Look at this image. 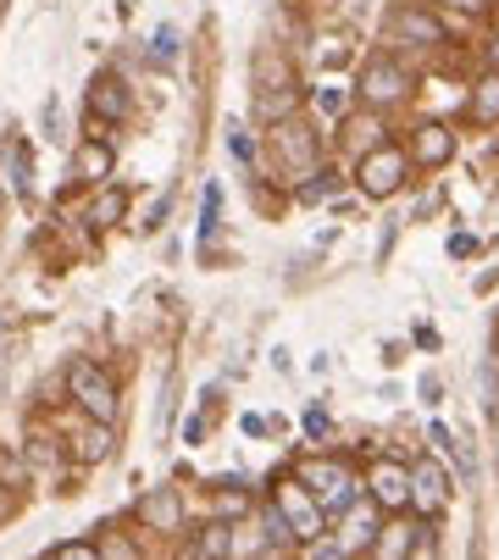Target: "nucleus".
I'll return each instance as SVG.
<instances>
[{
	"label": "nucleus",
	"mask_w": 499,
	"mask_h": 560,
	"mask_svg": "<svg viewBox=\"0 0 499 560\" xmlns=\"http://www.w3.org/2000/svg\"><path fill=\"white\" fill-rule=\"evenodd\" d=\"M67 394L78 399V411L90 422H112L117 417V388H112V377L95 361H72L67 366Z\"/></svg>",
	"instance_id": "nucleus-1"
},
{
	"label": "nucleus",
	"mask_w": 499,
	"mask_h": 560,
	"mask_svg": "<svg viewBox=\"0 0 499 560\" xmlns=\"http://www.w3.org/2000/svg\"><path fill=\"white\" fill-rule=\"evenodd\" d=\"M272 511L289 522L294 544H322V533H327V516H322V505L305 494V483H300V477H283V483H278V500H272Z\"/></svg>",
	"instance_id": "nucleus-2"
},
{
	"label": "nucleus",
	"mask_w": 499,
	"mask_h": 560,
	"mask_svg": "<svg viewBox=\"0 0 499 560\" xmlns=\"http://www.w3.org/2000/svg\"><path fill=\"white\" fill-rule=\"evenodd\" d=\"M300 483H305V494L322 505V516L327 511H345L350 505V494H356V471L345 466V460H305L300 466Z\"/></svg>",
	"instance_id": "nucleus-3"
},
{
	"label": "nucleus",
	"mask_w": 499,
	"mask_h": 560,
	"mask_svg": "<svg viewBox=\"0 0 499 560\" xmlns=\"http://www.w3.org/2000/svg\"><path fill=\"white\" fill-rule=\"evenodd\" d=\"M399 184H405V150L399 144H378V150L361 155V195L388 200Z\"/></svg>",
	"instance_id": "nucleus-4"
},
{
	"label": "nucleus",
	"mask_w": 499,
	"mask_h": 560,
	"mask_svg": "<svg viewBox=\"0 0 499 560\" xmlns=\"http://www.w3.org/2000/svg\"><path fill=\"white\" fill-rule=\"evenodd\" d=\"M410 95V72L394 61V56H372L367 72H361V101L367 106H394Z\"/></svg>",
	"instance_id": "nucleus-5"
},
{
	"label": "nucleus",
	"mask_w": 499,
	"mask_h": 560,
	"mask_svg": "<svg viewBox=\"0 0 499 560\" xmlns=\"http://www.w3.org/2000/svg\"><path fill=\"white\" fill-rule=\"evenodd\" d=\"M405 477H410V500L405 505H416V516H439L450 505V471L439 460H416Z\"/></svg>",
	"instance_id": "nucleus-6"
},
{
	"label": "nucleus",
	"mask_w": 499,
	"mask_h": 560,
	"mask_svg": "<svg viewBox=\"0 0 499 560\" xmlns=\"http://www.w3.org/2000/svg\"><path fill=\"white\" fill-rule=\"evenodd\" d=\"M367 489H372V505H378V511H405L410 477H405V466H399L394 455H378V460L367 466Z\"/></svg>",
	"instance_id": "nucleus-7"
},
{
	"label": "nucleus",
	"mask_w": 499,
	"mask_h": 560,
	"mask_svg": "<svg viewBox=\"0 0 499 560\" xmlns=\"http://www.w3.org/2000/svg\"><path fill=\"white\" fill-rule=\"evenodd\" d=\"M410 155H416L422 167H444L450 155H455V133L439 128V122H422V128L410 133Z\"/></svg>",
	"instance_id": "nucleus-8"
},
{
	"label": "nucleus",
	"mask_w": 499,
	"mask_h": 560,
	"mask_svg": "<svg viewBox=\"0 0 499 560\" xmlns=\"http://www.w3.org/2000/svg\"><path fill=\"white\" fill-rule=\"evenodd\" d=\"M90 112L106 117V122H123L128 117V90H123L117 72H101L95 84H90Z\"/></svg>",
	"instance_id": "nucleus-9"
},
{
	"label": "nucleus",
	"mask_w": 499,
	"mask_h": 560,
	"mask_svg": "<svg viewBox=\"0 0 499 560\" xmlns=\"http://www.w3.org/2000/svg\"><path fill=\"white\" fill-rule=\"evenodd\" d=\"M139 516H144L155 533H173V527L184 522V500H178V489H155V494L139 505Z\"/></svg>",
	"instance_id": "nucleus-10"
},
{
	"label": "nucleus",
	"mask_w": 499,
	"mask_h": 560,
	"mask_svg": "<svg viewBox=\"0 0 499 560\" xmlns=\"http://www.w3.org/2000/svg\"><path fill=\"white\" fill-rule=\"evenodd\" d=\"M394 28H399L410 45H428V50H433V45H444V23H439L433 12H416V7H405V12L394 18Z\"/></svg>",
	"instance_id": "nucleus-11"
},
{
	"label": "nucleus",
	"mask_w": 499,
	"mask_h": 560,
	"mask_svg": "<svg viewBox=\"0 0 499 560\" xmlns=\"http://www.w3.org/2000/svg\"><path fill=\"white\" fill-rule=\"evenodd\" d=\"M106 173H112V144H101V139L78 144V155H72V178H78V184H101Z\"/></svg>",
	"instance_id": "nucleus-12"
},
{
	"label": "nucleus",
	"mask_w": 499,
	"mask_h": 560,
	"mask_svg": "<svg viewBox=\"0 0 499 560\" xmlns=\"http://www.w3.org/2000/svg\"><path fill=\"white\" fill-rule=\"evenodd\" d=\"M372 549H378V560H410V549H416V527L405 522H388V527H378V538H372Z\"/></svg>",
	"instance_id": "nucleus-13"
},
{
	"label": "nucleus",
	"mask_w": 499,
	"mask_h": 560,
	"mask_svg": "<svg viewBox=\"0 0 499 560\" xmlns=\"http://www.w3.org/2000/svg\"><path fill=\"white\" fill-rule=\"evenodd\" d=\"M228 555H233V533H228L222 522L200 527V538H195V560H228Z\"/></svg>",
	"instance_id": "nucleus-14"
},
{
	"label": "nucleus",
	"mask_w": 499,
	"mask_h": 560,
	"mask_svg": "<svg viewBox=\"0 0 499 560\" xmlns=\"http://www.w3.org/2000/svg\"><path fill=\"white\" fill-rule=\"evenodd\" d=\"M278 150L289 155V162H305V155L316 150V133L300 128V122H283V128H278Z\"/></svg>",
	"instance_id": "nucleus-15"
},
{
	"label": "nucleus",
	"mask_w": 499,
	"mask_h": 560,
	"mask_svg": "<svg viewBox=\"0 0 499 560\" xmlns=\"http://www.w3.org/2000/svg\"><path fill=\"white\" fill-rule=\"evenodd\" d=\"M123 211H128V195L123 189H101L95 206H90V222L95 228H112V222H123Z\"/></svg>",
	"instance_id": "nucleus-16"
},
{
	"label": "nucleus",
	"mask_w": 499,
	"mask_h": 560,
	"mask_svg": "<svg viewBox=\"0 0 499 560\" xmlns=\"http://www.w3.org/2000/svg\"><path fill=\"white\" fill-rule=\"evenodd\" d=\"M378 527H383V511L367 500V505L350 516V544H345V549H361V544H372V538H378Z\"/></svg>",
	"instance_id": "nucleus-17"
},
{
	"label": "nucleus",
	"mask_w": 499,
	"mask_h": 560,
	"mask_svg": "<svg viewBox=\"0 0 499 560\" xmlns=\"http://www.w3.org/2000/svg\"><path fill=\"white\" fill-rule=\"evenodd\" d=\"M472 117H477V122H494V117H499V72H488L483 84H477V95H472Z\"/></svg>",
	"instance_id": "nucleus-18"
},
{
	"label": "nucleus",
	"mask_w": 499,
	"mask_h": 560,
	"mask_svg": "<svg viewBox=\"0 0 499 560\" xmlns=\"http://www.w3.org/2000/svg\"><path fill=\"white\" fill-rule=\"evenodd\" d=\"M101 455H112V428L106 422L83 428V439H78V460H101Z\"/></svg>",
	"instance_id": "nucleus-19"
},
{
	"label": "nucleus",
	"mask_w": 499,
	"mask_h": 560,
	"mask_svg": "<svg viewBox=\"0 0 499 560\" xmlns=\"http://www.w3.org/2000/svg\"><path fill=\"white\" fill-rule=\"evenodd\" d=\"M50 560H101V549H95L90 538H72V544H56Z\"/></svg>",
	"instance_id": "nucleus-20"
},
{
	"label": "nucleus",
	"mask_w": 499,
	"mask_h": 560,
	"mask_svg": "<svg viewBox=\"0 0 499 560\" xmlns=\"http://www.w3.org/2000/svg\"><path fill=\"white\" fill-rule=\"evenodd\" d=\"M294 101H300L294 90H283V95H262V112H267V117H289V112H294Z\"/></svg>",
	"instance_id": "nucleus-21"
},
{
	"label": "nucleus",
	"mask_w": 499,
	"mask_h": 560,
	"mask_svg": "<svg viewBox=\"0 0 499 560\" xmlns=\"http://www.w3.org/2000/svg\"><path fill=\"white\" fill-rule=\"evenodd\" d=\"M217 211H222V189L211 184V189H206V217H200V233H217Z\"/></svg>",
	"instance_id": "nucleus-22"
},
{
	"label": "nucleus",
	"mask_w": 499,
	"mask_h": 560,
	"mask_svg": "<svg viewBox=\"0 0 499 560\" xmlns=\"http://www.w3.org/2000/svg\"><path fill=\"white\" fill-rule=\"evenodd\" d=\"M95 549H101V560H139L128 538H106V544H95Z\"/></svg>",
	"instance_id": "nucleus-23"
},
{
	"label": "nucleus",
	"mask_w": 499,
	"mask_h": 560,
	"mask_svg": "<svg viewBox=\"0 0 499 560\" xmlns=\"http://www.w3.org/2000/svg\"><path fill=\"white\" fill-rule=\"evenodd\" d=\"M267 544H294V533H289V522L278 511H267Z\"/></svg>",
	"instance_id": "nucleus-24"
},
{
	"label": "nucleus",
	"mask_w": 499,
	"mask_h": 560,
	"mask_svg": "<svg viewBox=\"0 0 499 560\" xmlns=\"http://www.w3.org/2000/svg\"><path fill=\"white\" fill-rule=\"evenodd\" d=\"M300 195H305V200H327V195H333V173H316Z\"/></svg>",
	"instance_id": "nucleus-25"
},
{
	"label": "nucleus",
	"mask_w": 499,
	"mask_h": 560,
	"mask_svg": "<svg viewBox=\"0 0 499 560\" xmlns=\"http://www.w3.org/2000/svg\"><path fill=\"white\" fill-rule=\"evenodd\" d=\"M228 150L239 155V162H250V155H256V150H250V133H244V128H228Z\"/></svg>",
	"instance_id": "nucleus-26"
},
{
	"label": "nucleus",
	"mask_w": 499,
	"mask_h": 560,
	"mask_svg": "<svg viewBox=\"0 0 499 560\" xmlns=\"http://www.w3.org/2000/svg\"><path fill=\"white\" fill-rule=\"evenodd\" d=\"M28 444H34V450H28V460H34V466H45V460L56 466V444H50V439H28Z\"/></svg>",
	"instance_id": "nucleus-27"
},
{
	"label": "nucleus",
	"mask_w": 499,
	"mask_h": 560,
	"mask_svg": "<svg viewBox=\"0 0 499 560\" xmlns=\"http://www.w3.org/2000/svg\"><path fill=\"white\" fill-rule=\"evenodd\" d=\"M305 560H345V549L322 538V544H311V549H305Z\"/></svg>",
	"instance_id": "nucleus-28"
},
{
	"label": "nucleus",
	"mask_w": 499,
	"mask_h": 560,
	"mask_svg": "<svg viewBox=\"0 0 499 560\" xmlns=\"http://www.w3.org/2000/svg\"><path fill=\"white\" fill-rule=\"evenodd\" d=\"M450 256H461V261L477 256V238H472V233H455V238H450Z\"/></svg>",
	"instance_id": "nucleus-29"
},
{
	"label": "nucleus",
	"mask_w": 499,
	"mask_h": 560,
	"mask_svg": "<svg viewBox=\"0 0 499 560\" xmlns=\"http://www.w3.org/2000/svg\"><path fill=\"white\" fill-rule=\"evenodd\" d=\"M173 50H178V34H173V28H161V34H155V56L166 61V56H173Z\"/></svg>",
	"instance_id": "nucleus-30"
},
{
	"label": "nucleus",
	"mask_w": 499,
	"mask_h": 560,
	"mask_svg": "<svg viewBox=\"0 0 499 560\" xmlns=\"http://www.w3.org/2000/svg\"><path fill=\"white\" fill-rule=\"evenodd\" d=\"M305 433H311V439H322V433H327V411H316V406H311V411H305Z\"/></svg>",
	"instance_id": "nucleus-31"
},
{
	"label": "nucleus",
	"mask_w": 499,
	"mask_h": 560,
	"mask_svg": "<svg viewBox=\"0 0 499 560\" xmlns=\"http://www.w3.org/2000/svg\"><path fill=\"white\" fill-rule=\"evenodd\" d=\"M316 106H322V112H345V95H339V90H322Z\"/></svg>",
	"instance_id": "nucleus-32"
},
{
	"label": "nucleus",
	"mask_w": 499,
	"mask_h": 560,
	"mask_svg": "<svg viewBox=\"0 0 499 560\" xmlns=\"http://www.w3.org/2000/svg\"><path fill=\"white\" fill-rule=\"evenodd\" d=\"M12 173H18V189H28V150L12 155Z\"/></svg>",
	"instance_id": "nucleus-33"
},
{
	"label": "nucleus",
	"mask_w": 499,
	"mask_h": 560,
	"mask_svg": "<svg viewBox=\"0 0 499 560\" xmlns=\"http://www.w3.org/2000/svg\"><path fill=\"white\" fill-rule=\"evenodd\" d=\"M222 516H244V494H222Z\"/></svg>",
	"instance_id": "nucleus-34"
},
{
	"label": "nucleus",
	"mask_w": 499,
	"mask_h": 560,
	"mask_svg": "<svg viewBox=\"0 0 499 560\" xmlns=\"http://www.w3.org/2000/svg\"><path fill=\"white\" fill-rule=\"evenodd\" d=\"M7 516H12V494H7V489H0V522H7Z\"/></svg>",
	"instance_id": "nucleus-35"
},
{
	"label": "nucleus",
	"mask_w": 499,
	"mask_h": 560,
	"mask_svg": "<svg viewBox=\"0 0 499 560\" xmlns=\"http://www.w3.org/2000/svg\"><path fill=\"white\" fill-rule=\"evenodd\" d=\"M488 67L499 72V34H494V45H488Z\"/></svg>",
	"instance_id": "nucleus-36"
},
{
	"label": "nucleus",
	"mask_w": 499,
	"mask_h": 560,
	"mask_svg": "<svg viewBox=\"0 0 499 560\" xmlns=\"http://www.w3.org/2000/svg\"><path fill=\"white\" fill-rule=\"evenodd\" d=\"M455 7H466V12H483V0H455Z\"/></svg>",
	"instance_id": "nucleus-37"
}]
</instances>
